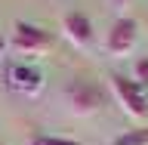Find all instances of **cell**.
<instances>
[{
  "instance_id": "6da1fadb",
  "label": "cell",
  "mask_w": 148,
  "mask_h": 145,
  "mask_svg": "<svg viewBox=\"0 0 148 145\" xmlns=\"http://www.w3.org/2000/svg\"><path fill=\"white\" fill-rule=\"evenodd\" d=\"M62 99H65V105H68V111L74 118H92V114H99L105 108L108 93L92 77H71L62 90Z\"/></svg>"
},
{
  "instance_id": "7a4b0ae2",
  "label": "cell",
  "mask_w": 148,
  "mask_h": 145,
  "mask_svg": "<svg viewBox=\"0 0 148 145\" xmlns=\"http://www.w3.org/2000/svg\"><path fill=\"white\" fill-rule=\"evenodd\" d=\"M108 90L111 96L117 99V105L123 108V114H130L133 120H148V96H145V87H139L133 77L127 74H111L108 77Z\"/></svg>"
},
{
  "instance_id": "3957f363",
  "label": "cell",
  "mask_w": 148,
  "mask_h": 145,
  "mask_svg": "<svg viewBox=\"0 0 148 145\" xmlns=\"http://www.w3.org/2000/svg\"><path fill=\"white\" fill-rule=\"evenodd\" d=\"M53 46V34L40 25H31V22H16L12 31H9V53L25 56V59H37V56L49 53Z\"/></svg>"
},
{
  "instance_id": "277c9868",
  "label": "cell",
  "mask_w": 148,
  "mask_h": 145,
  "mask_svg": "<svg viewBox=\"0 0 148 145\" xmlns=\"http://www.w3.org/2000/svg\"><path fill=\"white\" fill-rule=\"evenodd\" d=\"M139 43V22L133 16H117L105 34V53L111 59H127Z\"/></svg>"
},
{
  "instance_id": "5b68a950",
  "label": "cell",
  "mask_w": 148,
  "mask_h": 145,
  "mask_svg": "<svg viewBox=\"0 0 148 145\" xmlns=\"http://www.w3.org/2000/svg\"><path fill=\"white\" fill-rule=\"evenodd\" d=\"M62 34H65V40H68L74 49H92V43H96L92 19L86 16V12H80V9L62 16Z\"/></svg>"
},
{
  "instance_id": "8992f818",
  "label": "cell",
  "mask_w": 148,
  "mask_h": 145,
  "mask_svg": "<svg viewBox=\"0 0 148 145\" xmlns=\"http://www.w3.org/2000/svg\"><path fill=\"white\" fill-rule=\"evenodd\" d=\"M6 83H9V90H16L18 96H37L46 80H43L40 68H34L28 62H12V65H6Z\"/></svg>"
},
{
  "instance_id": "52a82bcc",
  "label": "cell",
  "mask_w": 148,
  "mask_h": 145,
  "mask_svg": "<svg viewBox=\"0 0 148 145\" xmlns=\"http://www.w3.org/2000/svg\"><path fill=\"white\" fill-rule=\"evenodd\" d=\"M111 145H148V124L133 127V130H123Z\"/></svg>"
},
{
  "instance_id": "ba28073f",
  "label": "cell",
  "mask_w": 148,
  "mask_h": 145,
  "mask_svg": "<svg viewBox=\"0 0 148 145\" xmlns=\"http://www.w3.org/2000/svg\"><path fill=\"white\" fill-rule=\"evenodd\" d=\"M25 145H86V142L68 139V136H53V133H31Z\"/></svg>"
},
{
  "instance_id": "9c48e42d",
  "label": "cell",
  "mask_w": 148,
  "mask_h": 145,
  "mask_svg": "<svg viewBox=\"0 0 148 145\" xmlns=\"http://www.w3.org/2000/svg\"><path fill=\"white\" fill-rule=\"evenodd\" d=\"M133 80H136L139 87H148V53L139 56L136 62H133Z\"/></svg>"
},
{
  "instance_id": "30bf717a",
  "label": "cell",
  "mask_w": 148,
  "mask_h": 145,
  "mask_svg": "<svg viewBox=\"0 0 148 145\" xmlns=\"http://www.w3.org/2000/svg\"><path fill=\"white\" fill-rule=\"evenodd\" d=\"M130 3H133V0H111V6L117 9L120 16H127V12H123V9H127V6H130Z\"/></svg>"
}]
</instances>
